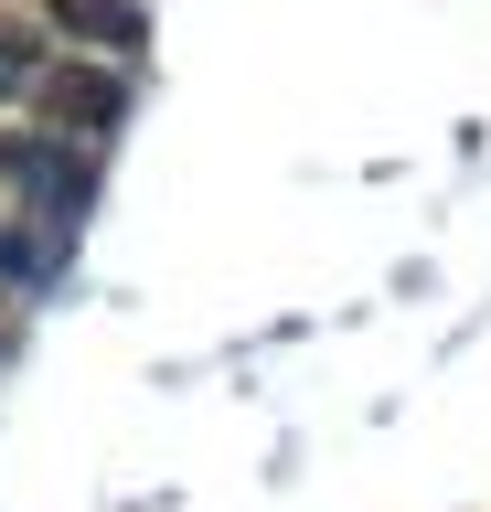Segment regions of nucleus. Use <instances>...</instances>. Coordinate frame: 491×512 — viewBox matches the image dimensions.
<instances>
[{
  "label": "nucleus",
  "instance_id": "f257e3e1",
  "mask_svg": "<svg viewBox=\"0 0 491 512\" xmlns=\"http://www.w3.org/2000/svg\"><path fill=\"white\" fill-rule=\"evenodd\" d=\"M0 182L22 192V214L43 224V235H86V214H97V139H65V128H0Z\"/></svg>",
  "mask_w": 491,
  "mask_h": 512
},
{
  "label": "nucleus",
  "instance_id": "f03ea898",
  "mask_svg": "<svg viewBox=\"0 0 491 512\" xmlns=\"http://www.w3.org/2000/svg\"><path fill=\"white\" fill-rule=\"evenodd\" d=\"M43 118L65 128V139H107V128L129 118V86H118V64L107 54H86V64H43Z\"/></svg>",
  "mask_w": 491,
  "mask_h": 512
},
{
  "label": "nucleus",
  "instance_id": "7ed1b4c3",
  "mask_svg": "<svg viewBox=\"0 0 491 512\" xmlns=\"http://www.w3.org/2000/svg\"><path fill=\"white\" fill-rule=\"evenodd\" d=\"M43 22L65 32V43H86V54H139V0H43Z\"/></svg>",
  "mask_w": 491,
  "mask_h": 512
},
{
  "label": "nucleus",
  "instance_id": "20e7f679",
  "mask_svg": "<svg viewBox=\"0 0 491 512\" xmlns=\"http://www.w3.org/2000/svg\"><path fill=\"white\" fill-rule=\"evenodd\" d=\"M54 267H65V235H43L33 214L0 224V288H54Z\"/></svg>",
  "mask_w": 491,
  "mask_h": 512
},
{
  "label": "nucleus",
  "instance_id": "39448f33",
  "mask_svg": "<svg viewBox=\"0 0 491 512\" xmlns=\"http://www.w3.org/2000/svg\"><path fill=\"white\" fill-rule=\"evenodd\" d=\"M43 86V32L33 22H0V107H22Z\"/></svg>",
  "mask_w": 491,
  "mask_h": 512
}]
</instances>
